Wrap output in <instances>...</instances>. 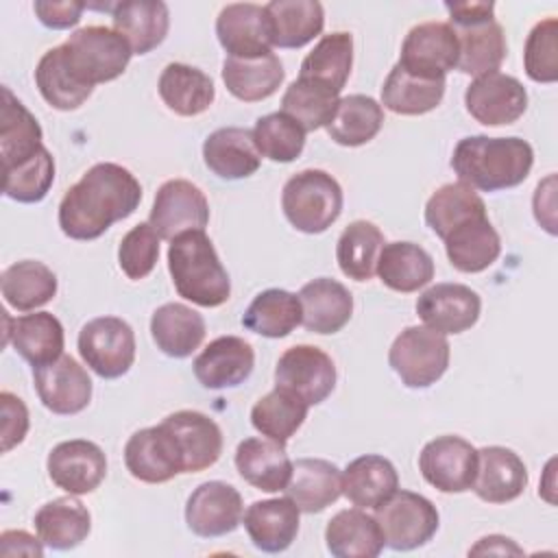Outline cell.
Returning a JSON list of instances; mask_svg holds the SVG:
<instances>
[{
  "instance_id": "7a4b0ae2",
  "label": "cell",
  "mask_w": 558,
  "mask_h": 558,
  "mask_svg": "<svg viewBox=\"0 0 558 558\" xmlns=\"http://www.w3.org/2000/svg\"><path fill=\"white\" fill-rule=\"evenodd\" d=\"M534 166V150L521 137H462L451 155L458 181L482 192L521 185Z\"/></svg>"
},
{
  "instance_id": "7dc6e473",
  "label": "cell",
  "mask_w": 558,
  "mask_h": 558,
  "mask_svg": "<svg viewBox=\"0 0 558 558\" xmlns=\"http://www.w3.org/2000/svg\"><path fill=\"white\" fill-rule=\"evenodd\" d=\"M384 244V233L377 225L368 220H353L340 233L336 244V259L342 275L353 281H368L375 275L377 257Z\"/></svg>"
},
{
  "instance_id": "e0dca14e",
  "label": "cell",
  "mask_w": 558,
  "mask_h": 558,
  "mask_svg": "<svg viewBox=\"0 0 558 558\" xmlns=\"http://www.w3.org/2000/svg\"><path fill=\"white\" fill-rule=\"evenodd\" d=\"M33 381L39 401L52 414H78L92 401V379L72 355L33 368Z\"/></svg>"
},
{
  "instance_id": "7c38bea8",
  "label": "cell",
  "mask_w": 558,
  "mask_h": 558,
  "mask_svg": "<svg viewBox=\"0 0 558 558\" xmlns=\"http://www.w3.org/2000/svg\"><path fill=\"white\" fill-rule=\"evenodd\" d=\"M418 469L440 493L471 490L477 471V449L460 436H438L418 453Z\"/></svg>"
},
{
  "instance_id": "c3c4849f",
  "label": "cell",
  "mask_w": 558,
  "mask_h": 558,
  "mask_svg": "<svg viewBox=\"0 0 558 558\" xmlns=\"http://www.w3.org/2000/svg\"><path fill=\"white\" fill-rule=\"evenodd\" d=\"M475 216H486V205L473 187L460 181L440 185L425 205V222L440 240H445L451 229Z\"/></svg>"
},
{
  "instance_id": "52a82bcc",
  "label": "cell",
  "mask_w": 558,
  "mask_h": 558,
  "mask_svg": "<svg viewBox=\"0 0 558 558\" xmlns=\"http://www.w3.org/2000/svg\"><path fill=\"white\" fill-rule=\"evenodd\" d=\"M375 519L381 527L384 543L395 551H410L425 545L440 523L438 510L427 497L399 488L375 508Z\"/></svg>"
},
{
  "instance_id": "94428289",
  "label": "cell",
  "mask_w": 558,
  "mask_h": 558,
  "mask_svg": "<svg viewBox=\"0 0 558 558\" xmlns=\"http://www.w3.org/2000/svg\"><path fill=\"white\" fill-rule=\"evenodd\" d=\"M469 554H473V556H475V554H501V556L514 554V556H519V554H523V551H521V547H517L510 538L499 536V534H493V536L480 538V543H477L475 547H471Z\"/></svg>"
},
{
  "instance_id": "681fc988",
  "label": "cell",
  "mask_w": 558,
  "mask_h": 558,
  "mask_svg": "<svg viewBox=\"0 0 558 558\" xmlns=\"http://www.w3.org/2000/svg\"><path fill=\"white\" fill-rule=\"evenodd\" d=\"M340 94L307 81L296 78L288 85L281 98V111L303 126V131H318L327 126L338 109Z\"/></svg>"
},
{
  "instance_id": "4fadbf2b",
  "label": "cell",
  "mask_w": 558,
  "mask_h": 558,
  "mask_svg": "<svg viewBox=\"0 0 558 558\" xmlns=\"http://www.w3.org/2000/svg\"><path fill=\"white\" fill-rule=\"evenodd\" d=\"M464 107L480 124H512L527 109V92L519 78L501 72H490L477 76L466 87Z\"/></svg>"
},
{
  "instance_id": "d6a6232c",
  "label": "cell",
  "mask_w": 558,
  "mask_h": 558,
  "mask_svg": "<svg viewBox=\"0 0 558 558\" xmlns=\"http://www.w3.org/2000/svg\"><path fill=\"white\" fill-rule=\"evenodd\" d=\"M399 488L395 464L377 453H366L347 464L342 471V495L355 508H377Z\"/></svg>"
},
{
  "instance_id": "ee69618b",
  "label": "cell",
  "mask_w": 558,
  "mask_h": 558,
  "mask_svg": "<svg viewBox=\"0 0 558 558\" xmlns=\"http://www.w3.org/2000/svg\"><path fill=\"white\" fill-rule=\"evenodd\" d=\"M303 310L296 294L268 288L259 292L242 316V325L264 338H286L301 325Z\"/></svg>"
},
{
  "instance_id": "db71d44e",
  "label": "cell",
  "mask_w": 558,
  "mask_h": 558,
  "mask_svg": "<svg viewBox=\"0 0 558 558\" xmlns=\"http://www.w3.org/2000/svg\"><path fill=\"white\" fill-rule=\"evenodd\" d=\"M558 20L545 17L530 31L523 48L525 74L536 83H554L558 78Z\"/></svg>"
},
{
  "instance_id": "5b68a950",
  "label": "cell",
  "mask_w": 558,
  "mask_h": 558,
  "mask_svg": "<svg viewBox=\"0 0 558 558\" xmlns=\"http://www.w3.org/2000/svg\"><path fill=\"white\" fill-rule=\"evenodd\" d=\"M281 209L296 231L323 233L342 214V187L325 170H301L286 181Z\"/></svg>"
},
{
  "instance_id": "74e56055",
  "label": "cell",
  "mask_w": 558,
  "mask_h": 558,
  "mask_svg": "<svg viewBox=\"0 0 558 558\" xmlns=\"http://www.w3.org/2000/svg\"><path fill=\"white\" fill-rule=\"evenodd\" d=\"M264 7L277 48H303L323 33L325 11L318 0H272Z\"/></svg>"
},
{
  "instance_id": "9f6ffc18",
  "label": "cell",
  "mask_w": 558,
  "mask_h": 558,
  "mask_svg": "<svg viewBox=\"0 0 558 558\" xmlns=\"http://www.w3.org/2000/svg\"><path fill=\"white\" fill-rule=\"evenodd\" d=\"M0 410H2V451L7 453L26 438L28 410L24 401L9 390L0 392Z\"/></svg>"
},
{
  "instance_id": "603a6c76",
  "label": "cell",
  "mask_w": 558,
  "mask_h": 558,
  "mask_svg": "<svg viewBox=\"0 0 558 558\" xmlns=\"http://www.w3.org/2000/svg\"><path fill=\"white\" fill-rule=\"evenodd\" d=\"M527 486L523 460L508 447L490 445L477 449V471L471 490L486 504H508Z\"/></svg>"
},
{
  "instance_id": "8992f818",
  "label": "cell",
  "mask_w": 558,
  "mask_h": 558,
  "mask_svg": "<svg viewBox=\"0 0 558 558\" xmlns=\"http://www.w3.org/2000/svg\"><path fill=\"white\" fill-rule=\"evenodd\" d=\"M449 340L429 327H405L388 351V364L408 388H429L449 366Z\"/></svg>"
},
{
  "instance_id": "91938a15",
  "label": "cell",
  "mask_w": 558,
  "mask_h": 558,
  "mask_svg": "<svg viewBox=\"0 0 558 558\" xmlns=\"http://www.w3.org/2000/svg\"><path fill=\"white\" fill-rule=\"evenodd\" d=\"M0 554L2 556H44V543L41 538H35L33 534L24 530H7L0 534Z\"/></svg>"
},
{
  "instance_id": "44dd1931",
  "label": "cell",
  "mask_w": 558,
  "mask_h": 558,
  "mask_svg": "<svg viewBox=\"0 0 558 558\" xmlns=\"http://www.w3.org/2000/svg\"><path fill=\"white\" fill-rule=\"evenodd\" d=\"M255 366L253 347L240 336H220L211 340L194 360L192 371L203 388H235L248 379Z\"/></svg>"
},
{
  "instance_id": "d4e9b609",
  "label": "cell",
  "mask_w": 558,
  "mask_h": 558,
  "mask_svg": "<svg viewBox=\"0 0 558 558\" xmlns=\"http://www.w3.org/2000/svg\"><path fill=\"white\" fill-rule=\"evenodd\" d=\"M203 161L220 179H246L259 170L262 155L255 148L253 133L242 126H225L203 142Z\"/></svg>"
},
{
  "instance_id": "9a60e30c",
  "label": "cell",
  "mask_w": 558,
  "mask_h": 558,
  "mask_svg": "<svg viewBox=\"0 0 558 558\" xmlns=\"http://www.w3.org/2000/svg\"><path fill=\"white\" fill-rule=\"evenodd\" d=\"M244 514L242 495L227 482H203L192 490L185 504L187 527L203 538L231 534Z\"/></svg>"
},
{
  "instance_id": "f6af8a7d",
  "label": "cell",
  "mask_w": 558,
  "mask_h": 558,
  "mask_svg": "<svg viewBox=\"0 0 558 558\" xmlns=\"http://www.w3.org/2000/svg\"><path fill=\"white\" fill-rule=\"evenodd\" d=\"M307 410L310 405L303 399H299L294 392L281 386H275L268 395L257 399V403L253 405L251 423L262 436L279 445H286L303 425Z\"/></svg>"
},
{
  "instance_id": "83f0119b",
  "label": "cell",
  "mask_w": 558,
  "mask_h": 558,
  "mask_svg": "<svg viewBox=\"0 0 558 558\" xmlns=\"http://www.w3.org/2000/svg\"><path fill=\"white\" fill-rule=\"evenodd\" d=\"M235 469L244 482L264 493H279L292 475L286 445L270 438H244L235 449Z\"/></svg>"
},
{
  "instance_id": "277c9868",
  "label": "cell",
  "mask_w": 558,
  "mask_h": 558,
  "mask_svg": "<svg viewBox=\"0 0 558 558\" xmlns=\"http://www.w3.org/2000/svg\"><path fill=\"white\" fill-rule=\"evenodd\" d=\"M59 50L72 76L89 89L118 78L133 54L129 41L118 31L98 24L74 31Z\"/></svg>"
},
{
  "instance_id": "e575fe53",
  "label": "cell",
  "mask_w": 558,
  "mask_h": 558,
  "mask_svg": "<svg viewBox=\"0 0 558 558\" xmlns=\"http://www.w3.org/2000/svg\"><path fill=\"white\" fill-rule=\"evenodd\" d=\"M157 89L163 105L183 118L205 113L216 98L214 81L203 70L177 61L161 70Z\"/></svg>"
},
{
  "instance_id": "ffe728a7",
  "label": "cell",
  "mask_w": 558,
  "mask_h": 558,
  "mask_svg": "<svg viewBox=\"0 0 558 558\" xmlns=\"http://www.w3.org/2000/svg\"><path fill=\"white\" fill-rule=\"evenodd\" d=\"M161 425L172 434L183 473H201L214 466L222 453V432L214 418L196 410L168 414Z\"/></svg>"
},
{
  "instance_id": "f546056e",
  "label": "cell",
  "mask_w": 558,
  "mask_h": 558,
  "mask_svg": "<svg viewBox=\"0 0 558 558\" xmlns=\"http://www.w3.org/2000/svg\"><path fill=\"white\" fill-rule=\"evenodd\" d=\"M283 490L301 512L314 514L342 495V473L329 460L301 458L292 462V475Z\"/></svg>"
},
{
  "instance_id": "5bb4252c",
  "label": "cell",
  "mask_w": 558,
  "mask_h": 558,
  "mask_svg": "<svg viewBox=\"0 0 558 558\" xmlns=\"http://www.w3.org/2000/svg\"><path fill=\"white\" fill-rule=\"evenodd\" d=\"M52 484L70 495L94 493L107 475L105 451L85 438L63 440L48 453L46 460Z\"/></svg>"
},
{
  "instance_id": "680465c9",
  "label": "cell",
  "mask_w": 558,
  "mask_h": 558,
  "mask_svg": "<svg viewBox=\"0 0 558 558\" xmlns=\"http://www.w3.org/2000/svg\"><path fill=\"white\" fill-rule=\"evenodd\" d=\"M453 28L495 20V2H445Z\"/></svg>"
},
{
  "instance_id": "ba28073f",
  "label": "cell",
  "mask_w": 558,
  "mask_h": 558,
  "mask_svg": "<svg viewBox=\"0 0 558 558\" xmlns=\"http://www.w3.org/2000/svg\"><path fill=\"white\" fill-rule=\"evenodd\" d=\"M78 353L83 362L102 379H118L135 362V333L118 316H98L78 331Z\"/></svg>"
},
{
  "instance_id": "30bf717a",
  "label": "cell",
  "mask_w": 558,
  "mask_h": 558,
  "mask_svg": "<svg viewBox=\"0 0 558 558\" xmlns=\"http://www.w3.org/2000/svg\"><path fill=\"white\" fill-rule=\"evenodd\" d=\"M408 74L445 78L458 65V37L449 22H423L408 31L397 61Z\"/></svg>"
},
{
  "instance_id": "484cf974",
  "label": "cell",
  "mask_w": 558,
  "mask_h": 558,
  "mask_svg": "<svg viewBox=\"0 0 558 558\" xmlns=\"http://www.w3.org/2000/svg\"><path fill=\"white\" fill-rule=\"evenodd\" d=\"M303 318L301 325L314 333L340 331L353 314V296L336 279L318 277L307 281L299 292Z\"/></svg>"
},
{
  "instance_id": "f1b7e54d",
  "label": "cell",
  "mask_w": 558,
  "mask_h": 558,
  "mask_svg": "<svg viewBox=\"0 0 558 558\" xmlns=\"http://www.w3.org/2000/svg\"><path fill=\"white\" fill-rule=\"evenodd\" d=\"M445 253L460 272H482L493 266L501 253V238L488 216H475L445 235Z\"/></svg>"
},
{
  "instance_id": "8fae6325",
  "label": "cell",
  "mask_w": 558,
  "mask_h": 558,
  "mask_svg": "<svg viewBox=\"0 0 558 558\" xmlns=\"http://www.w3.org/2000/svg\"><path fill=\"white\" fill-rule=\"evenodd\" d=\"M148 222L168 242L185 231L205 229L209 222L207 196L187 179H170L157 190Z\"/></svg>"
},
{
  "instance_id": "bcb514c9",
  "label": "cell",
  "mask_w": 558,
  "mask_h": 558,
  "mask_svg": "<svg viewBox=\"0 0 558 558\" xmlns=\"http://www.w3.org/2000/svg\"><path fill=\"white\" fill-rule=\"evenodd\" d=\"M384 124L381 105L364 94L340 98L333 120L325 126L327 135L340 146H362L371 142Z\"/></svg>"
},
{
  "instance_id": "6da1fadb",
  "label": "cell",
  "mask_w": 558,
  "mask_h": 558,
  "mask_svg": "<svg viewBox=\"0 0 558 558\" xmlns=\"http://www.w3.org/2000/svg\"><path fill=\"white\" fill-rule=\"evenodd\" d=\"M142 201V185L120 163L92 166L61 198L59 227L72 240H96L129 218Z\"/></svg>"
},
{
  "instance_id": "2e32d148",
  "label": "cell",
  "mask_w": 558,
  "mask_h": 558,
  "mask_svg": "<svg viewBox=\"0 0 558 558\" xmlns=\"http://www.w3.org/2000/svg\"><path fill=\"white\" fill-rule=\"evenodd\" d=\"M220 46L235 59L264 57L272 48V31L266 7L255 2H231L216 17Z\"/></svg>"
},
{
  "instance_id": "ab89813d",
  "label": "cell",
  "mask_w": 558,
  "mask_h": 558,
  "mask_svg": "<svg viewBox=\"0 0 558 558\" xmlns=\"http://www.w3.org/2000/svg\"><path fill=\"white\" fill-rule=\"evenodd\" d=\"M458 37V70L471 76H484L497 72L506 59L508 44L499 22L488 20L453 28Z\"/></svg>"
},
{
  "instance_id": "4316f807",
  "label": "cell",
  "mask_w": 558,
  "mask_h": 558,
  "mask_svg": "<svg viewBox=\"0 0 558 558\" xmlns=\"http://www.w3.org/2000/svg\"><path fill=\"white\" fill-rule=\"evenodd\" d=\"M111 22L133 54H146L166 39L170 13L161 0H124L111 4Z\"/></svg>"
},
{
  "instance_id": "8d00e7d4",
  "label": "cell",
  "mask_w": 558,
  "mask_h": 558,
  "mask_svg": "<svg viewBox=\"0 0 558 558\" xmlns=\"http://www.w3.org/2000/svg\"><path fill=\"white\" fill-rule=\"evenodd\" d=\"M286 78L283 63L275 52L253 59L227 57L222 63V81L231 96L244 102H257L272 96Z\"/></svg>"
},
{
  "instance_id": "7402d4cb",
  "label": "cell",
  "mask_w": 558,
  "mask_h": 558,
  "mask_svg": "<svg viewBox=\"0 0 558 558\" xmlns=\"http://www.w3.org/2000/svg\"><path fill=\"white\" fill-rule=\"evenodd\" d=\"M4 320V344H13V349L33 366H46L63 355L65 333L63 325L50 312H35L11 318L2 312Z\"/></svg>"
},
{
  "instance_id": "1f68e13d",
  "label": "cell",
  "mask_w": 558,
  "mask_h": 558,
  "mask_svg": "<svg viewBox=\"0 0 558 558\" xmlns=\"http://www.w3.org/2000/svg\"><path fill=\"white\" fill-rule=\"evenodd\" d=\"M205 318L183 303H163L150 316V336L168 357L192 355L205 340Z\"/></svg>"
},
{
  "instance_id": "f907efd6",
  "label": "cell",
  "mask_w": 558,
  "mask_h": 558,
  "mask_svg": "<svg viewBox=\"0 0 558 558\" xmlns=\"http://www.w3.org/2000/svg\"><path fill=\"white\" fill-rule=\"evenodd\" d=\"M35 83H37L41 98L59 111L78 109L94 92L89 87H83L72 76L68 65L63 63L59 46H54L41 54V59L35 68Z\"/></svg>"
},
{
  "instance_id": "9c48e42d",
  "label": "cell",
  "mask_w": 558,
  "mask_h": 558,
  "mask_svg": "<svg viewBox=\"0 0 558 558\" xmlns=\"http://www.w3.org/2000/svg\"><path fill=\"white\" fill-rule=\"evenodd\" d=\"M275 386L294 392L307 405H318L336 386V364L318 347H290L281 353L275 366Z\"/></svg>"
},
{
  "instance_id": "4dcf8cb0",
  "label": "cell",
  "mask_w": 558,
  "mask_h": 558,
  "mask_svg": "<svg viewBox=\"0 0 558 558\" xmlns=\"http://www.w3.org/2000/svg\"><path fill=\"white\" fill-rule=\"evenodd\" d=\"M325 543L336 558H377L386 545L377 519L362 508L336 512L327 521Z\"/></svg>"
},
{
  "instance_id": "60d3db41",
  "label": "cell",
  "mask_w": 558,
  "mask_h": 558,
  "mask_svg": "<svg viewBox=\"0 0 558 558\" xmlns=\"http://www.w3.org/2000/svg\"><path fill=\"white\" fill-rule=\"evenodd\" d=\"M353 65V37L344 31L323 35L318 44L307 52V57L301 61L299 78L314 81L336 94L342 92V87L349 81Z\"/></svg>"
},
{
  "instance_id": "816d5d0a",
  "label": "cell",
  "mask_w": 558,
  "mask_h": 558,
  "mask_svg": "<svg viewBox=\"0 0 558 558\" xmlns=\"http://www.w3.org/2000/svg\"><path fill=\"white\" fill-rule=\"evenodd\" d=\"M251 133H253L257 153L277 163L294 161L305 146L303 126L294 122L290 116H286L283 111H275L257 118Z\"/></svg>"
},
{
  "instance_id": "cb8c5ba5",
  "label": "cell",
  "mask_w": 558,
  "mask_h": 558,
  "mask_svg": "<svg viewBox=\"0 0 558 558\" xmlns=\"http://www.w3.org/2000/svg\"><path fill=\"white\" fill-rule=\"evenodd\" d=\"M301 510L290 497L253 501L244 514L242 523L248 532L251 543L266 554L286 551L299 534Z\"/></svg>"
},
{
  "instance_id": "6f0895ef",
  "label": "cell",
  "mask_w": 558,
  "mask_h": 558,
  "mask_svg": "<svg viewBox=\"0 0 558 558\" xmlns=\"http://www.w3.org/2000/svg\"><path fill=\"white\" fill-rule=\"evenodd\" d=\"M85 2H74V0H63V2H46L37 0L33 4L35 15L46 28L52 31H63L70 26H76L81 20V13L85 11Z\"/></svg>"
},
{
  "instance_id": "11a10c76",
  "label": "cell",
  "mask_w": 558,
  "mask_h": 558,
  "mask_svg": "<svg viewBox=\"0 0 558 558\" xmlns=\"http://www.w3.org/2000/svg\"><path fill=\"white\" fill-rule=\"evenodd\" d=\"M159 240L150 222H140L124 233L118 248V264L129 279L140 281L153 272L159 259Z\"/></svg>"
},
{
  "instance_id": "7bdbcfd3",
  "label": "cell",
  "mask_w": 558,
  "mask_h": 558,
  "mask_svg": "<svg viewBox=\"0 0 558 558\" xmlns=\"http://www.w3.org/2000/svg\"><path fill=\"white\" fill-rule=\"evenodd\" d=\"M0 288L7 305L17 312H33L57 294V275L41 262L22 259L4 268Z\"/></svg>"
},
{
  "instance_id": "b9f144b4",
  "label": "cell",
  "mask_w": 558,
  "mask_h": 558,
  "mask_svg": "<svg viewBox=\"0 0 558 558\" xmlns=\"http://www.w3.org/2000/svg\"><path fill=\"white\" fill-rule=\"evenodd\" d=\"M445 78H421L408 74L399 63L388 72L381 87V105L399 116H423L440 105Z\"/></svg>"
},
{
  "instance_id": "836d02e7",
  "label": "cell",
  "mask_w": 558,
  "mask_h": 558,
  "mask_svg": "<svg viewBox=\"0 0 558 558\" xmlns=\"http://www.w3.org/2000/svg\"><path fill=\"white\" fill-rule=\"evenodd\" d=\"M33 523L46 547L65 551L78 547L87 538L92 530V514L74 495H70L44 504L35 512Z\"/></svg>"
},
{
  "instance_id": "ac0fdd59",
  "label": "cell",
  "mask_w": 558,
  "mask_h": 558,
  "mask_svg": "<svg viewBox=\"0 0 558 558\" xmlns=\"http://www.w3.org/2000/svg\"><path fill=\"white\" fill-rule=\"evenodd\" d=\"M482 312V299L464 283H436L416 299V314L425 327L447 336L471 329Z\"/></svg>"
},
{
  "instance_id": "f35d334b",
  "label": "cell",
  "mask_w": 558,
  "mask_h": 558,
  "mask_svg": "<svg viewBox=\"0 0 558 558\" xmlns=\"http://www.w3.org/2000/svg\"><path fill=\"white\" fill-rule=\"evenodd\" d=\"M2 96L4 102L0 122V153L4 170L35 157L44 148V133L37 118L13 96L9 87H2Z\"/></svg>"
},
{
  "instance_id": "3957f363",
  "label": "cell",
  "mask_w": 558,
  "mask_h": 558,
  "mask_svg": "<svg viewBox=\"0 0 558 558\" xmlns=\"http://www.w3.org/2000/svg\"><path fill=\"white\" fill-rule=\"evenodd\" d=\"M168 270L179 296L194 305L218 307L231 294L229 272L205 229L185 231L170 242Z\"/></svg>"
},
{
  "instance_id": "d6986e66",
  "label": "cell",
  "mask_w": 558,
  "mask_h": 558,
  "mask_svg": "<svg viewBox=\"0 0 558 558\" xmlns=\"http://www.w3.org/2000/svg\"><path fill=\"white\" fill-rule=\"evenodd\" d=\"M124 464L135 480L146 484H163L183 473L177 442L161 423L137 429L126 440Z\"/></svg>"
},
{
  "instance_id": "f5cc1de1",
  "label": "cell",
  "mask_w": 558,
  "mask_h": 558,
  "mask_svg": "<svg viewBox=\"0 0 558 558\" xmlns=\"http://www.w3.org/2000/svg\"><path fill=\"white\" fill-rule=\"evenodd\" d=\"M2 192L17 203H39L52 187L54 159L44 146L35 157L2 170Z\"/></svg>"
},
{
  "instance_id": "d590c367",
  "label": "cell",
  "mask_w": 558,
  "mask_h": 558,
  "mask_svg": "<svg viewBox=\"0 0 558 558\" xmlns=\"http://www.w3.org/2000/svg\"><path fill=\"white\" fill-rule=\"evenodd\" d=\"M375 272L386 288L408 294L434 279V259L414 242H388L379 251Z\"/></svg>"
}]
</instances>
